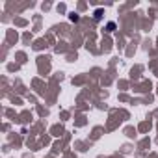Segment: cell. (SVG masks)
Returning <instances> with one entry per match:
<instances>
[{"mask_svg": "<svg viewBox=\"0 0 158 158\" xmlns=\"http://www.w3.org/2000/svg\"><path fill=\"white\" fill-rule=\"evenodd\" d=\"M102 17V9H97L95 11V19H100Z\"/></svg>", "mask_w": 158, "mask_h": 158, "instance_id": "obj_1", "label": "cell"}]
</instances>
